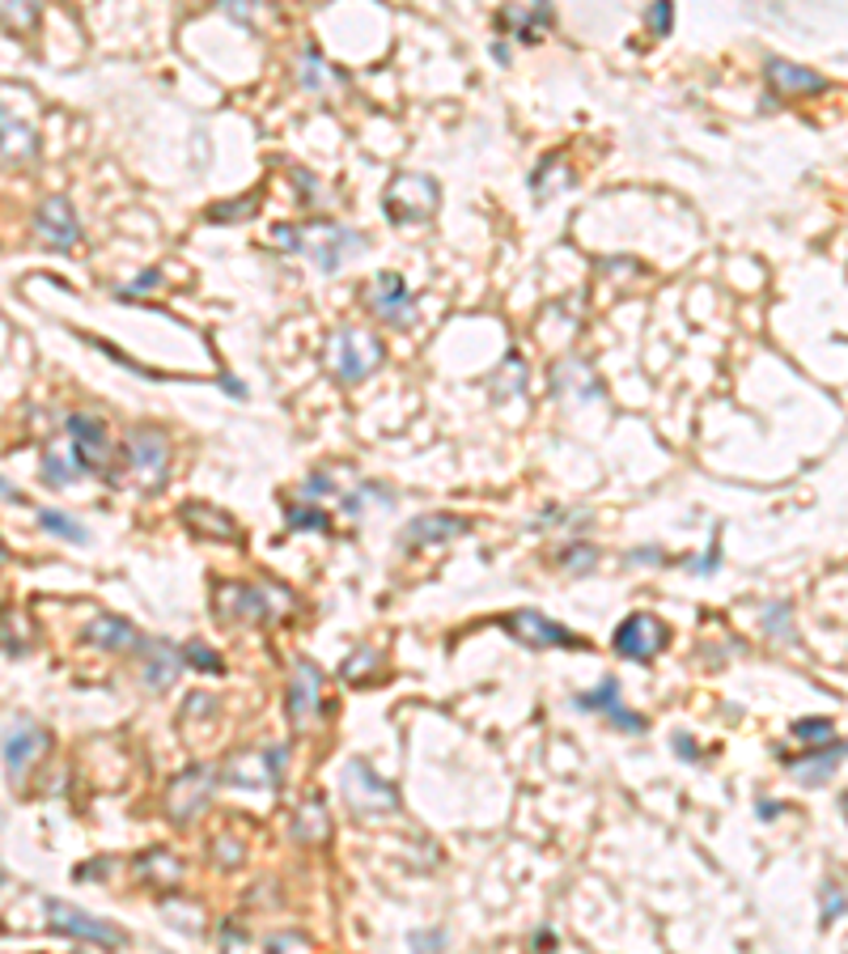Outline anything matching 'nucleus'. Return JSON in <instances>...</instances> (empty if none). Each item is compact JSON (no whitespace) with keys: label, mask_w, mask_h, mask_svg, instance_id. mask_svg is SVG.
<instances>
[{"label":"nucleus","mask_w":848,"mask_h":954,"mask_svg":"<svg viewBox=\"0 0 848 954\" xmlns=\"http://www.w3.org/2000/svg\"><path fill=\"white\" fill-rule=\"evenodd\" d=\"M157 285H161V276H157V271H149V276H141L132 289H157Z\"/></svg>","instance_id":"45"},{"label":"nucleus","mask_w":848,"mask_h":954,"mask_svg":"<svg viewBox=\"0 0 848 954\" xmlns=\"http://www.w3.org/2000/svg\"><path fill=\"white\" fill-rule=\"evenodd\" d=\"M81 641L94 649H132V645H141V632H136L128 619H119V615H94V619L81 628Z\"/></svg>","instance_id":"23"},{"label":"nucleus","mask_w":848,"mask_h":954,"mask_svg":"<svg viewBox=\"0 0 848 954\" xmlns=\"http://www.w3.org/2000/svg\"><path fill=\"white\" fill-rule=\"evenodd\" d=\"M128 458L136 467V475L149 484V488H161L166 484V471H170V442L166 433L157 428H136L128 437Z\"/></svg>","instance_id":"16"},{"label":"nucleus","mask_w":848,"mask_h":954,"mask_svg":"<svg viewBox=\"0 0 848 954\" xmlns=\"http://www.w3.org/2000/svg\"><path fill=\"white\" fill-rule=\"evenodd\" d=\"M141 657H145V666H141V679L149 691H170V684L179 679V671H183V649L174 645V641H166V637H157V641H141Z\"/></svg>","instance_id":"19"},{"label":"nucleus","mask_w":848,"mask_h":954,"mask_svg":"<svg viewBox=\"0 0 848 954\" xmlns=\"http://www.w3.org/2000/svg\"><path fill=\"white\" fill-rule=\"evenodd\" d=\"M370 662H378V653H374V649H365L361 657L352 653V657H348V662H344V679H348V684H352V675H361V671H365Z\"/></svg>","instance_id":"39"},{"label":"nucleus","mask_w":848,"mask_h":954,"mask_svg":"<svg viewBox=\"0 0 848 954\" xmlns=\"http://www.w3.org/2000/svg\"><path fill=\"white\" fill-rule=\"evenodd\" d=\"M302 85H310V89H323L327 85V64L314 56V51H306V69H302Z\"/></svg>","instance_id":"37"},{"label":"nucleus","mask_w":848,"mask_h":954,"mask_svg":"<svg viewBox=\"0 0 848 954\" xmlns=\"http://www.w3.org/2000/svg\"><path fill=\"white\" fill-rule=\"evenodd\" d=\"M306 493L310 496H331V493H336V484H331V480H327L323 471H314V475L306 480Z\"/></svg>","instance_id":"42"},{"label":"nucleus","mask_w":848,"mask_h":954,"mask_svg":"<svg viewBox=\"0 0 848 954\" xmlns=\"http://www.w3.org/2000/svg\"><path fill=\"white\" fill-rule=\"evenodd\" d=\"M717 565H722V534L713 531L708 552H704V556H695V560H688V572H695V577H708V572H717Z\"/></svg>","instance_id":"31"},{"label":"nucleus","mask_w":848,"mask_h":954,"mask_svg":"<svg viewBox=\"0 0 848 954\" xmlns=\"http://www.w3.org/2000/svg\"><path fill=\"white\" fill-rule=\"evenodd\" d=\"M666 641H670V632H666V624H662L657 615L632 611L616 628V641H611V645H616V653L628 657V662H650V657H657V653L666 649Z\"/></svg>","instance_id":"10"},{"label":"nucleus","mask_w":848,"mask_h":954,"mask_svg":"<svg viewBox=\"0 0 848 954\" xmlns=\"http://www.w3.org/2000/svg\"><path fill=\"white\" fill-rule=\"evenodd\" d=\"M47 925L64 938H77V942H94V946H123L128 933L119 925H107L94 913H85L69 899H47Z\"/></svg>","instance_id":"8"},{"label":"nucleus","mask_w":848,"mask_h":954,"mask_svg":"<svg viewBox=\"0 0 848 954\" xmlns=\"http://www.w3.org/2000/svg\"><path fill=\"white\" fill-rule=\"evenodd\" d=\"M268 946L271 951H280V946H310V938L306 933H276V938H268Z\"/></svg>","instance_id":"43"},{"label":"nucleus","mask_w":848,"mask_h":954,"mask_svg":"<svg viewBox=\"0 0 848 954\" xmlns=\"http://www.w3.org/2000/svg\"><path fill=\"white\" fill-rule=\"evenodd\" d=\"M518 370H522V361H518V357H509V361H505V386H497V395H509V390L526 386V378H518Z\"/></svg>","instance_id":"38"},{"label":"nucleus","mask_w":848,"mask_h":954,"mask_svg":"<svg viewBox=\"0 0 848 954\" xmlns=\"http://www.w3.org/2000/svg\"><path fill=\"white\" fill-rule=\"evenodd\" d=\"M632 560H637V565H645V560H662V556H657V552H632Z\"/></svg>","instance_id":"48"},{"label":"nucleus","mask_w":848,"mask_h":954,"mask_svg":"<svg viewBox=\"0 0 848 954\" xmlns=\"http://www.w3.org/2000/svg\"><path fill=\"white\" fill-rule=\"evenodd\" d=\"M365 251V238L356 233V229H344V226H331V221H323V226L314 229H302V255L314 259L318 271H340V267L352 259V255H361Z\"/></svg>","instance_id":"6"},{"label":"nucleus","mask_w":848,"mask_h":954,"mask_svg":"<svg viewBox=\"0 0 848 954\" xmlns=\"http://www.w3.org/2000/svg\"><path fill=\"white\" fill-rule=\"evenodd\" d=\"M47 742H51L47 729L35 725L31 717H17V722L4 725V776H9V781H22L31 760L43 756Z\"/></svg>","instance_id":"14"},{"label":"nucleus","mask_w":848,"mask_h":954,"mask_svg":"<svg viewBox=\"0 0 848 954\" xmlns=\"http://www.w3.org/2000/svg\"><path fill=\"white\" fill-rule=\"evenodd\" d=\"M64 428H69V437H73V458H77V467H85V471H102V467L111 462L116 442H111V433H107L102 416L73 412V416L64 420Z\"/></svg>","instance_id":"12"},{"label":"nucleus","mask_w":848,"mask_h":954,"mask_svg":"<svg viewBox=\"0 0 848 954\" xmlns=\"http://www.w3.org/2000/svg\"><path fill=\"white\" fill-rule=\"evenodd\" d=\"M794 734L802 738V742H832V722H798L794 725Z\"/></svg>","instance_id":"35"},{"label":"nucleus","mask_w":848,"mask_h":954,"mask_svg":"<svg viewBox=\"0 0 848 954\" xmlns=\"http://www.w3.org/2000/svg\"><path fill=\"white\" fill-rule=\"evenodd\" d=\"M471 531L467 518H455V514H421L403 527V547H446V543H459L463 534Z\"/></svg>","instance_id":"18"},{"label":"nucleus","mask_w":848,"mask_h":954,"mask_svg":"<svg viewBox=\"0 0 848 954\" xmlns=\"http://www.w3.org/2000/svg\"><path fill=\"white\" fill-rule=\"evenodd\" d=\"M221 386H226V390H230V395H238V399H242V395H246V386H242V382H238V378H226V382H221Z\"/></svg>","instance_id":"46"},{"label":"nucleus","mask_w":848,"mask_h":954,"mask_svg":"<svg viewBox=\"0 0 848 954\" xmlns=\"http://www.w3.org/2000/svg\"><path fill=\"white\" fill-rule=\"evenodd\" d=\"M246 213H255V195H246V200H233V208H213V213H208V221H242Z\"/></svg>","instance_id":"36"},{"label":"nucleus","mask_w":848,"mask_h":954,"mask_svg":"<svg viewBox=\"0 0 848 954\" xmlns=\"http://www.w3.org/2000/svg\"><path fill=\"white\" fill-rule=\"evenodd\" d=\"M365 310L386 323V327H412V318H416V302H412V293H408V280L399 276V271H378L370 285H365Z\"/></svg>","instance_id":"9"},{"label":"nucleus","mask_w":848,"mask_h":954,"mask_svg":"<svg viewBox=\"0 0 848 954\" xmlns=\"http://www.w3.org/2000/svg\"><path fill=\"white\" fill-rule=\"evenodd\" d=\"M217 776H221V768H213V763L183 768V772L170 781V789H166V814H170L174 823H192L195 814L208 806V798H213Z\"/></svg>","instance_id":"7"},{"label":"nucleus","mask_w":848,"mask_h":954,"mask_svg":"<svg viewBox=\"0 0 848 954\" xmlns=\"http://www.w3.org/2000/svg\"><path fill=\"white\" fill-rule=\"evenodd\" d=\"M4 22L9 26H35V4L31 0H4Z\"/></svg>","instance_id":"34"},{"label":"nucleus","mask_w":848,"mask_h":954,"mask_svg":"<svg viewBox=\"0 0 848 954\" xmlns=\"http://www.w3.org/2000/svg\"><path fill=\"white\" fill-rule=\"evenodd\" d=\"M412 946H446V933H412Z\"/></svg>","instance_id":"44"},{"label":"nucleus","mask_w":848,"mask_h":954,"mask_svg":"<svg viewBox=\"0 0 848 954\" xmlns=\"http://www.w3.org/2000/svg\"><path fill=\"white\" fill-rule=\"evenodd\" d=\"M213 603H217V619H238V624H271L280 611L289 607L293 599L284 594V590H276L268 581H259V585H217V594H213Z\"/></svg>","instance_id":"3"},{"label":"nucleus","mask_w":848,"mask_h":954,"mask_svg":"<svg viewBox=\"0 0 848 954\" xmlns=\"http://www.w3.org/2000/svg\"><path fill=\"white\" fill-rule=\"evenodd\" d=\"M31 153H35V136H31V128L17 123L13 111L4 107V161L13 166V161H22V157H31Z\"/></svg>","instance_id":"26"},{"label":"nucleus","mask_w":848,"mask_h":954,"mask_svg":"<svg viewBox=\"0 0 848 954\" xmlns=\"http://www.w3.org/2000/svg\"><path fill=\"white\" fill-rule=\"evenodd\" d=\"M848 756V742H819L814 751L807 756H798V760H789V772L807 785V789H819V785H827L832 781V772L840 768V760Z\"/></svg>","instance_id":"22"},{"label":"nucleus","mask_w":848,"mask_h":954,"mask_svg":"<svg viewBox=\"0 0 848 954\" xmlns=\"http://www.w3.org/2000/svg\"><path fill=\"white\" fill-rule=\"evenodd\" d=\"M293 840L298 844H323V840L331 836V819H327V806L318 798H310L302 810H298V819H293Z\"/></svg>","instance_id":"24"},{"label":"nucleus","mask_w":848,"mask_h":954,"mask_svg":"<svg viewBox=\"0 0 848 954\" xmlns=\"http://www.w3.org/2000/svg\"><path fill=\"white\" fill-rule=\"evenodd\" d=\"M289 747H246L221 763V781L233 789H280Z\"/></svg>","instance_id":"5"},{"label":"nucleus","mask_w":848,"mask_h":954,"mask_svg":"<svg viewBox=\"0 0 848 954\" xmlns=\"http://www.w3.org/2000/svg\"><path fill=\"white\" fill-rule=\"evenodd\" d=\"M578 709H585V713H603L607 722L616 725V729H628V734H645L650 725H645V717H637L623 700H619V679H603L598 687H590V691H581L578 700H573Z\"/></svg>","instance_id":"17"},{"label":"nucleus","mask_w":848,"mask_h":954,"mask_svg":"<svg viewBox=\"0 0 848 954\" xmlns=\"http://www.w3.org/2000/svg\"><path fill=\"white\" fill-rule=\"evenodd\" d=\"M386 361V348L374 331H361V327H340L331 340H327V365L340 382H365L378 365Z\"/></svg>","instance_id":"1"},{"label":"nucleus","mask_w":848,"mask_h":954,"mask_svg":"<svg viewBox=\"0 0 848 954\" xmlns=\"http://www.w3.org/2000/svg\"><path fill=\"white\" fill-rule=\"evenodd\" d=\"M505 628H509V632H513L522 645H531V649H590L578 637V632H569L565 624L547 619V615H543V611H535V607L513 611V615L505 619Z\"/></svg>","instance_id":"11"},{"label":"nucleus","mask_w":848,"mask_h":954,"mask_svg":"<svg viewBox=\"0 0 848 954\" xmlns=\"http://www.w3.org/2000/svg\"><path fill=\"white\" fill-rule=\"evenodd\" d=\"M845 908H848V895L840 891V886H836V882H827V886H823V925L840 920V916H845Z\"/></svg>","instance_id":"32"},{"label":"nucleus","mask_w":848,"mask_h":954,"mask_svg":"<svg viewBox=\"0 0 848 954\" xmlns=\"http://www.w3.org/2000/svg\"><path fill=\"white\" fill-rule=\"evenodd\" d=\"M437 204H441V188H437V179L416 174V170H399L383 195V208H386V221H390V226H416V221H428V217L437 213Z\"/></svg>","instance_id":"2"},{"label":"nucleus","mask_w":848,"mask_h":954,"mask_svg":"<svg viewBox=\"0 0 848 954\" xmlns=\"http://www.w3.org/2000/svg\"><path fill=\"white\" fill-rule=\"evenodd\" d=\"M183 657H187V666H199V671H221V657L204 645V641H187Z\"/></svg>","instance_id":"33"},{"label":"nucleus","mask_w":848,"mask_h":954,"mask_svg":"<svg viewBox=\"0 0 848 954\" xmlns=\"http://www.w3.org/2000/svg\"><path fill=\"white\" fill-rule=\"evenodd\" d=\"M284 709H289L293 729H306L314 717H323V671H318L310 657H298V666H293Z\"/></svg>","instance_id":"13"},{"label":"nucleus","mask_w":848,"mask_h":954,"mask_svg":"<svg viewBox=\"0 0 848 954\" xmlns=\"http://www.w3.org/2000/svg\"><path fill=\"white\" fill-rule=\"evenodd\" d=\"M43 480H47L51 488H69L77 475H73V467L56 455V450H47V458H43Z\"/></svg>","instance_id":"29"},{"label":"nucleus","mask_w":848,"mask_h":954,"mask_svg":"<svg viewBox=\"0 0 848 954\" xmlns=\"http://www.w3.org/2000/svg\"><path fill=\"white\" fill-rule=\"evenodd\" d=\"M179 518H183V527H187L195 539H208V543H238V534H242L226 509L204 505V500H187Z\"/></svg>","instance_id":"21"},{"label":"nucleus","mask_w":848,"mask_h":954,"mask_svg":"<svg viewBox=\"0 0 848 954\" xmlns=\"http://www.w3.org/2000/svg\"><path fill=\"white\" fill-rule=\"evenodd\" d=\"M284 522H289V531H318V534L331 531V518H327V509H318V505H289V509H284Z\"/></svg>","instance_id":"27"},{"label":"nucleus","mask_w":848,"mask_h":954,"mask_svg":"<svg viewBox=\"0 0 848 954\" xmlns=\"http://www.w3.org/2000/svg\"><path fill=\"white\" fill-rule=\"evenodd\" d=\"M785 624H789V607H785V603L768 607V619H764V628H768V632H785Z\"/></svg>","instance_id":"40"},{"label":"nucleus","mask_w":848,"mask_h":954,"mask_svg":"<svg viewBox=\"0 0 848 954\" xmlns=\"http://www.w3.org/2000/svg\"><path fill=\"white\" fill-rule=\"evenodd\" d=\"M670 31H675V4L670 0H654L650 4V35L666 38Z\"/></svg>","instance_id":"30"},{"label":"nucleus","mask_w":848,"mask_h":954,"mask_svg":"<svg viewBox=\"0 0 848 954\" xmlns=\"http://www.w3.org/2000/svg\"><path fill=\"white\" fill-rule=\"evenodd\" d=\"M535 4H540V9H547V0H535Z\"/></svg>","instance_id":"49"},{"label":"nucleus","mask_w":848,"mask_h":954,"mask_svg":"<svg viewBox=\"0 0 848 954\" xmlns=\"http://www.w3.org/2000/svg\"><path fill=\"white\" fill-rule=\"evenodd\" d=\"M344 801L348 810L356 819H383V814H395L399 810V789L378 776L365 760H348L344 763Z\"/></svg>","instance_id":"4"},{"label":"nucleus","mask_w":848,"mask_h":954,"mask_svg":"<svg viewBox=\"0 0 848 954\" xmlns=\"http://www.w3.org/2000/svg\"><path fill=\"white\" fill-rule=\"evenodd\" d=\"M776 810H780L776 801H760V819H776Z\"/></svg>","instance_id":"47"},{"label":"nucleus","mask_w":848,"mask_h":954,"mask_svg":"<svg viewBox=\"0 0 848 954\" xmlns=\"http://www.w3.org/2000/svg\"><path fill=\"white\" fill-rule=\"evenodd\" d=\"M35 238L47 242V246H56V251H73L81 242V221L64 195H51V200L39 204V213H35Z\"/></svg>","instance_id":"15"},{"label":"nucleus","mask_w":848,"mask_h":954,"mask_svg":"<svg viewBox=\"0 0 848 954\" xmlns=\"http://www.w3.org/2000/svg\"><path fill=\"white\" fill-rule=\"evenodd\" d=\"M39 527L43 531H51L56 539H64V543H89L85 522H77V518L64 514V509H39Z\"/></svg>","instance_id":"25"},{"label":"nucleus","mask_w":848,"mask_h":954,"mask_svg":"<svg viewBox=\"0 0 848 954\" xmlns=\"http://www.w3.org/2000/svg\"><path fill=\"white\" fill-rule=\"evenodd\" d=\"M594 560H598V552H594V543H573V547H565V552H560V565H565V569L569 572H590L594 569Z\"/></svg>","instance_id":"28"},{"label":"nucleus","mask_w":848,"mask_h":954,"mask_svg":"<svg viewBox=\"0 0 848 954\" xmlns=\"http://www.w3.org/2000/svg\"><path fill=\"white\" fill-rule=\"evenodd\" d=\"M675 756L679 760H700V747L692 742V734H675Z\"/></svg>","instance_id":"41"},{"label":"nucleus","mask_w":848,"mask_h":954,"mask_svg":"<svg viewBox=\"0 0 848 954\" xmlns=\"http://www.w3.org/2000/svg\"><path fill=\"white\" fill-rule=\"evenodd\" d=\"M764 76L776 94L785 98H807V94H823L827 89V76H819L807 64H794V60H780V56H768L764 60Z\"/></svg>","instance_id":"20"}]
</instances>
